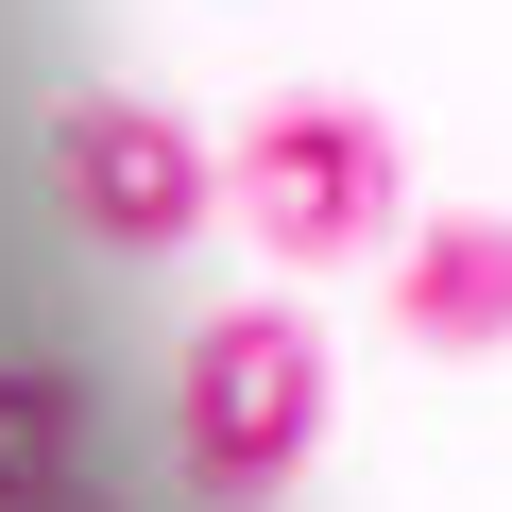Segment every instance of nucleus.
I'll return each instance as SVG.
<instances>
[{
	"mask_svg": "<svg viewBox=\"0 0 512 512\" xmlns=\"http://www.w3.org/2000/svg\"><path fill=\"white\" fill-rule=\"evenodd\" d=\"M222 205L256 222V256L325 274V256L393 239V205H410V154H393V120H376V103H342V86H274V103L222 137Z\"/></svg>",
	"mask_w": 512,
	"mask_h": 512,
	"instance_id": "1",
	"label": "nucleus"
},
{
	"mask_svg": "<svg viewBox=\"0 0 512 512\" xmlns=\"http://www.w3.org/2000/svg\"><path fill=\"white\" fill-rule=\"evenodd\" d=\"M325 325L308 308H222V325H188V359H171V444H188V495H291L308 478V444H325Z\"/></svg>",
	"mask_w": 512,
	"mask_h": 512,
	"instance_id": "2",
	"label": "nucleus"
},
{
	"mask_svg": "<svg viewBox=\"0 0 512 512\" xmlns=\"http://www.w3.org/2000/svg\"><path fill=\"white\" fill-rule=\"evenodd\" d=\"M52 188H69V222H86L103 256H188V239H205V205H222V154H205L171 103L86 86V103L52 120Z\"/></svg>",
	"mask_w": 512,
	"mask_h": 512,
	"instance_id": "3",
	"label": "nucleus"
},
{
	"mask_svg": "<svg viewBox=\"0 0 512 512\" xmlns=\"http://www.w3.org/2000/svg\"><path fill=\"white\" fill-rule=\"evenodd\" d=\"M393 342L410 359H495L512 342V205H427L393 256Z\"/></svg>",
	"mask_w": 512,
	"mask_h": 512,
	"instance_id": "4",
	"label": "nucleus"
},
{
	"mask_svg": "<svg viewBox=\"0 0 512 512\" xmlns=\"http://www.w3.org/2000/svg\"><path fill=\"white\" fill-rule=\"evenodd\" d=\"M86 376H52V359H0V512H52L86 461Z\"/></svg>",
	"mask_w": 512,
	"mask_h": 512,
	"instance_id": "5",
	"label": "nucleus"
},
{
	"mask_svg": "<svg viewBox=\"0 0 512 512\" xmlns=\"http://www.w3.org/2000/svg\"><path fill=\"white\" fill-rule=\"evenodd\" d=\"M52 512H120V495H86V478H69V495H52Z\"/></svg>",
	"mask_w": 512,
	"mask_h": 512,
	"instance_id": "6",
	"label": "nucleus"
}]
</instances>
